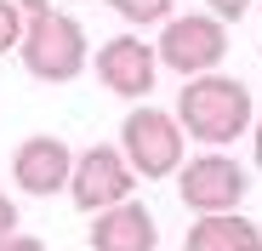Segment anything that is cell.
<instances>
[{
    "mask_svg": "<svg viewBox=\"0 0 262 251\" xmlns=\"http://www.w3.org/2000/svg\"><path fill=\"white\" fill-rule=\"evenodd\" d=\"M177 120H183V132L205 149H223L234 137L251 132V92H245V80L234 74H194L183 80V92H177Z\"/></svg>",
    "mask_w": 262,
    "mask_h": 251,
    "instance_id": "1",
    "label": "cell"
},
{
    "mask_svg": "<svg viewBox=\"0 0 262 251\" xmlns=\"http://www.w3.org/2000/svg\"><path fill=\"white\" fill-rule=\"evenodd\" d=\"M17 57H23V69H29L34 80H46V86H63V80H74V74L85 69L92 46H85L80 17H69V12H57V6H52V12L29 17Z\"/></svg>",
    "mask_w": 262,
    "mask_h": 251,
    "instance_id": "2",
    "label": "cell"
},
{
    "mask_svg": "<svg viewBox=\"0 0 262 251\" xmlns=\"http://www.w3.org/2000/svg\"><path fill=\"white\" fill-rule=\"evenodd\" d=\"M183 120L171 109H154V103H137L125 120H120V149L131 160L137 177H177L183 172Z\"/></svg>",
    "mask_w": 262,
    "mask_h": 251,
    "instance_id": "3",
    "label": "cell"
},
{
    "mask_svg": "<svg viewBox=\"0 0 262 251\" xmlns=\"http://www.w3.org/2000/svg\"><path fill=\"white\" fill-rule=\"evenodd\" d=\"M160 63L165 69H177L183 80L194 74H216V63L228 57V29L216 12H183V17H171L160 23Z\"/></svg>",
    "mask_w": 262,
    "mask_h": 251,
    "instance_id": "4",
    "label": "cell"
},
{
    "mask_svg": "<svg viewBox=\"0 0 262 251\" xmlns=\"http://www.w3.org/2000/svg\"><path fill=\"white\" fill-rule=\"evenodd\" d=\"M131 183H137V172H131L125 149H114V143H92L85 154H74L69 200L80 205L85 217H97V212H108V205L131 200Z\"/></svg>",
    "mask_w": 262,
    "mask_h": 251,
    "instance_id": "5",
    "label": "cell"
},
{
    "mask_svg": "<svg viewBox=\"0 0 262 251\" xmlns=\"http://www.w3.org/2000/svg\"><path fill=\"white\" fill-rule=\"evenodd\" d=\"M177 200L188 205L194 217H205V212H234V205L245 200V172H239L228 154L205 149V154L183 160V172H177Z\"/></svg>",
    "mask_w": 262,
    "mask_h": 251,
    "instance_id": "6",
    "label": "cell"
},
{
    "mask_svg": "<svg viewBox=\"0 0 262 251\" xmlns=\"http://www.w3.org/2000/svg\"><path fill=\"white\" fill-rule=\"evenodd\" d=\"M92 69H97V80H103L114 97H137L143 103L154 92V74L165 63H160V46H148V40H137V34H114V40L97 46Z\"/></svg>",
    "mask_w": 262,
    "mask_h": 251,
    "instance_id": "7",
    "label": "cell"
},
{
    "mask_svg": "<svg viewBox=\"0 0 262 251\" xmlns=\"http://www.w3.org/2000/svg\"><path fill=\"white\" fill-rule=\"evenodd\" d=\"M69 177H74V149H69L63 137L34 132V137L17 143V154H12V183H17L23 194H40V200H46V194H63Z\"/></svg>",
    "mask_w": 262,
    "mask_h": 251,
    "instance_id": "8",
    "label": "cell"
},
{
    "mask_svg": "<svg viewBox=\"0 0 262 251\" xmlns=\"http://www.w3.org/2000/svg\"><path fill=\"white\" fill-rule=\"evenodd\" d=\"M154 245H160V228L143 200H120L92 217V251H154Z\"/></svg>",
    "mask_w": 262,
    "mask_h": 251,
    "instance_id": "9",
    "label": "cell"
},
{
    "mask_svg": "<svg viewBox=\"0 0 262 251\" xmlns=\"http://www.w3.org/2000/svg\"><path fill=\"white\" fill-rule=\"evenodd\" d=\"M183 251H262V228L239 212H205L194 217Z\"/></svg>",
    "mask_w": 262,
    "mask_h": 251,
    "instance_id": "10",
    "label": "cell"
},
{
    "mask_svg": "<svg viewBox=\"0 0 262 251\" xmlns=\"http://www.w3.org/2000/svg\"><path fill=\"white\" fill-rule=\"evenodd\" d=\"M108 6L125 17V23H171V17H177V12H171V6H177V0H108Z\"/></svg>",
    "mask_w": 262,
    "mask_h": 251,
    "instance_id": "11",
    "label": "cell"
},
{
    "mask_svg": "<svg viewBox=\"0 0 262 251\" xmlns=\"http://www.w3.org/2000/svg\"><path fill=\"white\" fill-rule=\"evenodd\" d=\"M23 29H29V17L12 6V0H0V52H17L23 46Z\"/></svg>",
    "mask_w": 262,
    "mask_h": 251,
    "instance_id": "12",
    "label": "cell"
},
{
    "mask_svg": "<svg viewBox=\"0 0 262 251\" xmlns=\"http://www.w3.org/2000/svg\"><path fill=\"white\" fill-rule=\"evenodd\" d=\"M205 6L223 17V23H234V17H245V12H251V0H205Z\"/></svg>",
    "mask_w": 262,
    "mask_h": 251,
    "instance_id": "13",
    "label": "cell"
},
{
    "mask_svg": "<svg viewBox=\"0 0 262 251\" xmlns=\"http://www.w3.org/2000/svg\"><path fill=\"white\" fill-rule=\"evenodd\" d=\"M12 234H17V205L0 194V240H12Z\"/></svg>",
    "mask_w": 262,
    "mask_h": 251,
    "instance_id": "14",
    "label": "cell"
},
{
    "mask_svg": "<svg viewBox=\"0 0 262 251\" xmlns=\"http://www.w3.org/2000/svg\"><path fill=\"white\" fill-rule=\"evenodd\" d=\"M0 251H46V240H34V234H12V240H0Z\"/></svg>",
    "mask_w": 262,
    "mask_h": 251,
    "instance_id": "15",
    "label": "cell"
},
{
    "mask_svg": "<svg viewBox=\"0 0 262 251\" xmlns=\"http://www.w3.org/2000/svg\"><path fill=\"white\" fill-rule=\"evenodd\" d=\"M12 6H17L23 17H40V12H52V0H12Z\"/></svg>",
    "mask_w": 262,
    "mask_h": 251,
    "instance_id": "16",
    "label": "cell"
},
{
    "mask_svg": "<svg viewBox=\"0 0 262 251\" xmlns=\"http://www.w3.org/2000/svg\"><path fill=\"white\" fill-rule=\"evenodd\" d=\"M251 149H256V165H262V114H256V126H251Z\"/></svg>",
    "mask_w": 262,
    "mask_h": 251,
    "instance_id": "17",
    "label": "cell"
}]
</instances>
